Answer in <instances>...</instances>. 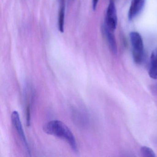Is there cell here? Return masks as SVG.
Masks as SVG:
<instances>
[{
    "mask_svg": "<svg viewBox=\"0 0 157 157\" xmlns=\"http://www.w3.org/2000/svg\"><path fill=\"white\" fill-rule=\"evenodd\" d=\"M43 130L48 135L65 140L74 152H78V148L75 136L69 128L59 120H52L45 124Z\"/></svg>",
    "mask_w": 157,
    "mask_h": 157,
    "instance_id": "obj_1",
    "label": "cell"
},
{
    "mask_svg": "<svg viewBox=\"0 0 157 157\" xmlns=\"http://www.w3.org/2000/svg\"><path fill=\"white\" fill-rule=\"evenodd\" d=\"M130 42L132 48V55L135 63H142L144 58V48L141 36L137 32L130 33Z\"/></svg>",
    "mask_w": 157,
    "mask_h": 157,
    "instance_id": "obj_2",
    "label": "cell"
},
{
    "mask_svg": "<svg viewBox=\"0 0 157 157\" xmlns=\"http://www.w3.org/2000/svg\"><path fill=\"white\" fill-rule=\"evenodd\" d=\"M105 25L109 29L114 31L117 25V18L116 9L113 0H110L107 7L105 18Z\"/></svg>",
    "mask_w": 157,
    "mask_h": 157,
    "instance_id": "obj_3",
    "label": "cell"
},
{
    "mask_svg": "<svg viewBox=\"0 0 157 157\" xmlns=\"http://www.w3.org/2000/svg\"><path fill=\"white\" fill-rule=\"evenodd\" d=\"M11 117L12 122L15 127V129L17 130V133L19 134L22 141L23 142L26 151L29 154V153H30V150L29 148V144L27 142L24 131L22 125L20 115L17 111H13L12 113Z\"/></svg>",
    "mask_w": 157,
    "mask_h": 157,
    "instance_id": "obj_4",
    "label": "cell"
},
{
    "mask_svg": "<svg viewBox=\"0 0 157 157\" xmlns=\"http://www.w3.org/2000/svg\"><path fill=\"white\" fill-rule=\"evenodd\" d=\"M146 0H131L128 13V18L132 20L141 12L145 5Z\"/></svg>",
    "mask_w": 157,
    "mask_h": 157,
    "instance_id": "obj_5",
    "label": "cell"
},
{
    "mask_svg": "<svg viewBox=\"0 0 157 157\" xmlns=\"http://www.w3.org/2000/svg\"><path fill=\"white\" fill-rule=\"evenodd\" d=\"M102 31L111 51L113 54H116L117 52V46L114 36L113 33V31L109 29L105 25L103 26Z\"/></svg>",
    "mask_w": 157,
    "mask_h": 157,
    "instance_id": "obj_6",
    "label": "cell"
},
{
    "mask_svg": "<svg viewBox=\"0 0 157 157\" xmlns=\"http://www.w3.org/2000/svg\"><path fill=\"white\" fill-rule=\"evenodd\" d=\"M149 76L153 79H157V48L152 51L151 56Z\"/></svg>",
    "mask_w": 157,
    "mask_h": 157,
    "instance_id": "obj_7",
    "label": "cell"
},
{
    "mask_svg": "<svg viewBox=\"0 0 157 157\" xmlns=\"http://www.w3.org/2000/svg\"><path fill=\"white\" fill-rule=\"evenodd\" d=\"M59 1V10L58 13V28L59 32L63 33L64 32L65 25V11L66 3L65 0Z\"/></svg>",
    "mask_w": 157,
    "mask_h": 157,
    "instance_id": "obj_8",
    "label": "cell"
},
{
    "mask_svg": "<svg viewBox=\"0 0 157 157\" xmlns=\"http://www.w3.org/2000/svg\"><path fill=\"white\" fill-rule=\"evenodd\" d=\"M140 152L141 155L145 157H156L155 152L151 148L144 146L142 147L140 149Z\"/></svg>",
    "mask_w": 157,
    "mask_h": 157,
    "instance_id": "obj_9",
    "label": "cell"
},
{
    "mask_svg": "<svg viewBox=\"0 0 157 157\" xmlns=\"http://www.w3.org/2000/svg\"><path fill=\"white\" fill-rule=\"evenodd\" d=\"M99 0H92V8L94 10H95L97 8Z\"/></svg>",
    "mask_w": 157,
    "mask_h": 157,
    "instance_id": "obj_10",
    "label": "cell"
},
{
    "mask_svg": "<svg viewBox=\"0 0 157 157\" xmlns=\"http://www.w3.org/2000/svg\"><path fill=\"white\" fill-rule=\"evenodd\" d=\"M71 1H73V0H71Z\"/></svg>",
    "mask_w": 157,
    "mask_h": 157,
    "instance_id": "obj_11",
    "label": "cell"
}]
</instances>
